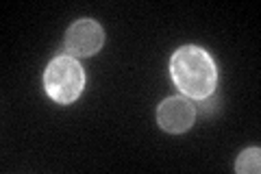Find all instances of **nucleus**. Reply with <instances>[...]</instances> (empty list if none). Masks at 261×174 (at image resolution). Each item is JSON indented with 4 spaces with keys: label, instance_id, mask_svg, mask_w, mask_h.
Returning a JSON list of instances; mask_svg holds the SVG:
<instances>
[{
    "label": "nucleus",
    "instance_id": "nucleus-2",
    "mask_svg": "<svg viewBox=\"0 0 261 174\" xmlns=\"http://www.w3.org/2000/svg\"><path fill=\"white\" fill-rule=\"evenodd\" d=\"M85 87V72L79 59L70 55H59L48 63L44 72V89L46 94L59 105H72L79 101Z\"/></svg>",
    "mask_w": 261,
    "mask_h": 174
},
{
    "label": "nucleus",
    "instance_id": "nucleus-1",
    "mask_svg": "<svg viewBox=\"0 0 261 174\" xmlns=\"http://www.w3.org/2000/svg\"><path fill=\"white\" fill-rule=\"evenodd\" d=\"M170 74L181 94L194 101H207L218 87V68L200 46H183L170 59Z\"/></svg>",
    "mask_w": 261,
    "mask_h": 174
},
{
    "label": "nucleus",
    "instance_id": "nucleus-5",
    "mask_svg": "<svg viewBox=\"0 0 261 174\" xmlns=\"http://www.w3.org/2000/svg\"><path fill=\"white\" fill-rule=\"evenodd\" d=\"M261 151L255 148H246L238 159H235V172L240 174H259L261 170Z\"/></svg>",
    "mask_w": 261,
    "mask_h": 174
},
{
    "label": "nucleus",
    "instance_id": "nucleus-4",
    "mask_svg": "<svg viewBox=\"0 0 261 174\" xmlns=\"http://www.w3.org/2000/svg\"><path fill=\"white\" fill-rule=\"evenodd\" d=\"M196 120V107L187 96H170L157 109V122L166 133H185Z\"/></svg>",
    "mask_w": 261,
    "mask_h": 174
},
{
    "label": "nucleus",
    "instance_id": "nucleus-3",
    "mask_svg": "<svg viewBox=\"0 0 261 174\" xmlns=\"http://www.w3.org/2000/svg\"><path fill=\"white\" fill-rule=\"evenodd\" d=\"M105 44V31L92 18H81L65 31V53L74 59L81 57H92Z\"/></svg>",
    "mask_w": 261,
    "mask_h": 174
}]
</instances>
